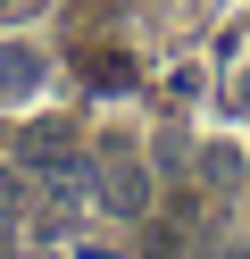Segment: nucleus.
<instances>
[{
	"instance_id": "nucleus-1",
	"label": "nucleus",
	"mask_w": 250,
	"mask_h": 259,
	"mask_svg": "<svg viewBox=\"0 0 250 259\" xmlns=\"http://www.w3.org/2000/svg\"><path fill=\"white\" fill-rule=\"evenodd\" d=\"M100 209H117V218H142L150 209V184H142L133 159H109V167H100Z\"/></svg>"
},
{
	"instance_id": "nucleus-2",
	"label": "nucleus",
	"mask_w": 250,
	"mask_h": 259,
	"mask_svg": "<svg viewBox=\"0 0 250 259\" xmlns=\"http://www.w3.org/2000/svg\"><path fill=\"white\" fill-rule=\"evenodd\" d=\"M25 167H75V125H25Z\"/></svg>"
},
{
	"instance_id": "nucleus-3",
	"label": "nucleus",
	"mask_w": 250,
	"mask_h": 259,
	"mask_svg": "<svg viewBox=\"0 0 250 259\" xmlns=\"http://www.w3.org/2000/svg\"><path fill=\"white\" fill-rule=\"evenodd\" d=\"M33 84H42V59L33 51H0V101H25Z\"/></svg>"
},
{
	"instance_id": "nucleus-4",
	"label": "nucleus",
	"mask_w": 250,
	"mask_h": 259,
	"mask_svg": "<svg viewBox=\"0 0 250 259\" xmlns=\"http://www.w3.org/2000/svg\"><path fill=\"white\" fill-rule=\"evenodd\" d=\"M42 0H0V25H17V17H33Z\"/></svg>"
}]
</instances>
